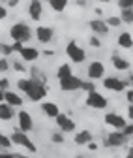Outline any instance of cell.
<instances>
[{"instance_id": "obj_1", "label": "cell", "mask_w": 133, "mask_h": 158, "mask_svg": "<svg viewBox=\"0 0 133 158\" xmlns=\"http://www.w3.org/2000/svg\"><path fill=\"white\" fill-rule=\"evenodd\" d=\"M10 36L13 42H21V44H26L30 42V38H32V28L25 23H15L10 27Z\"/></svg>"}, {"instance_id": "obj_2", "label": "cell", "mask_w": 133, "mask_h": 158, "mask_svg": "<svg viewBox=\"0 0 133 158\" xmlns=\"http://www.w3.org/2000/svg\"><path fill=\"white\" fill-rule=\"evenodd\" d=\"M66 55H68V58H69L73 64H81V62L86 60L84 49H83L81 45H77V42H75V40L68 42V45H66Z\"/></svg>"}, {"instance_id": "obj_3", "label": "cell", "mask_w": 133, "mask_h": 158, "mask_svg": "<svg viewBox=\"0 0 133 158\" xmlns=\"http://www.w3.org/2000/svg\"><path fill=\"white\" fill-rule=\"evenodd\" d=\"M10 137H11V143H13V145L25 147L28 152H37V147L30 141V137H28L26 132H23V130H13V134H11Z\"/></svg>"}, {"instance_id": "obj_4", "label": "cell", "mask_w": 133, "mask_h": 158, "mask_svg": "<svg viewBox=\"0 0 133 158\" xmlns=\"http://www.w3.org/2000/svg\"><path fill=\"white\" fill-rule=\"evenodd\" d=\"M30 102H43V98L47 96V87H45V81L41 79H34L32 77V89L30 92L26 94Z\"/></svg>"}, {"instance_id": "obj_5", "label": "cell", "mask_w": 133, "mask_h": 158, "mask_svg": "<svg viewBox=\"0 0 133 158\" xmlns=\"http://www.w3.org/2000/svg\"><path fill=\"white\" fill-rule=\"evenodd\" d=\"M107 104H109V100H107L103 94H100L98 90H92L86 96V106L92 107V109H105Z\"/></svg>"}, {"instance_id": "obj_6", "label": "cell", "mask_w": 133, "mask_h": 158, "mask_svg": "<svg viewBox=\"0 0 133 158\" xmlns=\"http://www.w3.org/2000/svg\"><path fill=\"white\" fill-rule=\"evenodd\" d=\"M60 89L64 92H73V90H81V85H83V79L77 77V75H68L64 79H60L58 81Z\"/></svg>"}, {"instance_id": "obj_7", "label": "cell", "mask_w": 133, "mask_h": 158, "mask_svg": "<svg viewBox=\"0 0 133 158\" xmlns=\"http://www.w3.org/2000/svg\"><path fill=\"white\" fill-rule=\"evenodd\" d=\"M127 85H129L127 81H122V79H118V77H115V75L103 77V87H105L107 90H111V92H122V90H126Z\"/></svg>"}, {"instance_id": "obj_8", "label": "cell", "mask_w": 133, "mask_h": 158, "mask_svg": "<svg viewBox=\"0 0 133 158\" xmlns=\"http://www.w3.org/2000/svg\"><path fill=\"white\" fill-rule=\"evenodd\" d=\"M126 141H127V135H126L122 130H115V132H111V134L107 135L105 145H107V147H112V149H118V147H122Z\"/></svg>"}, {"instance_id": "obj_9", "label": "cell", "mask_w": 133, "mask_h": 158, "mask_svg": "<svg viewBox=\"0 0 133 158\" xmlns=\"http://www.w3.org/2000/svg\"><path fill=\"white\" fill-rule=\"evenodd\" d=\"M103 75H105V64L101 60H92L88 64V79L98 81V79H103Z\"/></svg>"}, {"instance_id": "obj_10", "label": "cell", "mask_w": 133, "mask_h": 158, "mask_svg": "<svg viewBox=\"0 0 133 158\" xmlns=\"http://www.w3.org/2000/svg\"><path fill=\"white\" fill-rule=\"evenodd\" d=\"M54 121H56V126L60 128V132L64 134H69L75 130V121H71V117H68L66 113H58Z\"/></svg>"}, {"instance_id": "obj_11", "label": "cell", "mask_w": 133, "mask_h": 158, "mask_svg": "<svg viewBox=\"0 0 133 158\" xmlns=\"http://www.w3.org/2000/svg\"><path fill=\"white\" fill-rule=\"evenodd\" d=\"M17 118H19V130H23V132H30L32 128H34V118H32V115L28 113V111H25V109H21L17 113Z\"/></svg>"}, {"instance_id": "obj_12", "label": "cell", "mask_w": 133, "mask_h": 158, "mask_svg": "<svg viewBox=\"0 0 133 158\" xmlns=\"http://www.w3.org/2000/svg\"><path fill=\"white\" fill-rule=\"evenodd\" d=\"M54 38V30L51 27H45V25H40L36 28V40L40 44H51Z\"/></svg>"}, {"instance_id": "obj_13", "label": "cell", "mask_w": 133, "mask_h": 158, "mask_svg": "<svg viewBox=\"0 0 133 158\" xmlns=\"http://www.w3.org/2000/svg\"><path fill=\"white\" fill-rule=\"evenodd\" d=\"M103 121H105V124L112 126L115 130H124V126L127 124V121H126L122 115H118V113H107Z\"/></svg>"}, {"instance_id": "obj_14", "label": "cell", "mask_w": 133, "mask_h": 158, "mask_svg": "<svg viewBox=\"0 0 133 158\" xmlns=\"http://www.w3.org/2000/svg\"><path fill=\"white\" fill-rule=\"evenodd\" d=\"M88 27L96 36H107L109 30H111V27L107 25V21H103V19H92V21L88 23Z\"/></svg>"}, {"instance_id": "obj_15", "label": "cell", "mask_w": 133, "mask_h": 158, "mask_svg": "<svg viewBox=\"0 0 133 158\" xmlns=\"http://www.w3.org/2000/svg\"><path fill=\"white\" fill-rule=\"evenodd\" d=\"M28 15H30L32 21H40V19L43 17V2H41V0H30Z\"/></svg>"}, {"instance_id": "obj_16", "label": "cell", "mask_w": 133, "mask_h": 158, "mask_svg": "<svg viewBox=\"0 0 133 158\" xmlns=\"http://www.w3.org/2000/svg\"><path fill=\"white\" fill-rule=\"evenodd\" d=\"M19 56H21V60H25V62H34V60H37V56H40V51L36 47L25 45L21 51H19Z\"/></svg>"}, {"instance_id": "obj_17", "label": "cell", "mask_w": 133, "mask_h": 158, "mask_svg": "<svg viewBox=\"0 0 133 158\" xmlns=\"http://www.w3.org/2000/svg\"><path fill=\"white\" fill-rule=\"evenodd\" d=\"M111 62H112V66H115V70H118V72H126V70H129V60H126L124 56H120V55H116V53H112V56H111Z\"/></svg>"}, {"instance_id": "obj_18", "label": "cell", "mask_w": 133, "mask_h": 158, "mask_svg": "<svg viewBox=\"0 0 133 158\" xmlns=\"http://www.w3.org/2000/svg\"><path fill=\"white\" fill-rule=\"evenodd\" d=\"M41 111H43V115L49 117V118H56V115L60 113L58 106H56L54 102H41Z\"/></svg>"}, {"instance_id": "obj_19", "label": "cell", "mask_w": 133, "mask_h": 158, "mask_svg": "<svg viewBox=\"0 0 133 158\" xmlns=\"http://www.w3.org/2000/svg\"><path fill=\"white\" fill-rule=\"evenodd\" d=\"M4 102L13 107H19V106H23V98L13 90H4Z\"/></svg>"}, {"instance_id": "obj_20", "label": "cell", "mask_w": 133, "mask_h": 158, "mask_svg": "<svg viewBox=\"0 0 133 158\" xmlns=\"http://www.w3.org/2000/svg\"><path fill=\"white\" fill-rule=\"evenodd\" d=\"M73 141H75V145H88L92 141V132L90 130L77 132V134H75V137H73Z\"/></svg>"}, {"instance_id": "obj_21", "label": "cell", "mask_w": 133, "mask_h": 158, "mask_svg": "<svg viewBox=\"0 0 133 158\" xmlns=\"http://www.w3.org/2000/svg\"><path fill=\"white\" fill-rule=\"evenodd\" d=\"M13 115H15V107L13 106H10L6 102L0 104V121H10V118H13Z\"/></svg>"}, {"instance_id": "obj_22", "label": "cell", "mask_w": 133, "mask_h": 158, "mask_svg": "<svg viewBox=\"0 0 133 158\" xmlns=\"http://www.w3.org/2000/svg\"><path fill=\"white\" fill-rule=\"evenodd\" d=\"M118 45H120L122 49H131V47H133V36H131L129 32H122V34L118 36Z\"/></svg>"}, {"instance_id": "obj_23", "label": "cell", "mask_w": 133, "mask_h": 158, "mask_svg": "<svg viewBox=\"0 0 133 158\" xmlns=\"http://www.w3.org/2000/svg\"><path fill=\"white\" fill-rule=\"evenodd\" d=\"M47 2H49V6H51L53 11L62 13V11H66V8H68V4H69V0H47Z\"/></svg>"}, {"instance_id": "obj_24", "label": "cell", "mask_w": 133, "mask_h": 158, "mask_svg": "<svg viewBox=\"0 0 133 158\" xmlns=\"http://www.w3.org/2000/svg\"><path fill=\"white\" fill-rule=\"evenodd\" d=\"M17 89L23 90L25 94H28L30 89H32V77H23V79H19V81H17Z\"/></svg>"}, {"instance_id": "obj_25", "label": "cell", "mask_w": 133, "mask_h": 158, "mask_svg": "<svg viewBox=\"0 0 133 158\" xmlns=\"http://www.w3.org/2000/svg\"><path fill=\"white\" fill-rule=\"evenodd\" d=\"M68 75H73V70H71V64H62L58 66V70H56V77H58V81Z\"/></svg>"}, {"instance_id": "obj_26", "label": "cell", "mask_w": 133, "mask_h": 158, "mask_svg": "<svg viewBox=\"0 0 133 158\" xmlns=\"http://www.w3.org/2000/svg\"><path fill=\"white\" fill-rule=\"evenodd\" d=\"M120 19H122V23L133 25V8L131 10H120Z\"/></svg>"}, {"instance_id": "obj_27", "label": "cell", "mask_w": 133, "mask_h": 158, "mask_svg": "<svg viewBox=\"0 0 133 158\" xmlns=\"http://www.w3.org/2000/svg\"><path fill=\"white\" fill-rule=\"evenodd\" d=\"M11 145H13V143H11V137L0 132V149H10Z\"/></svg>"}, {"instance_id": "obj_28", "label": "cell", "mask_w": 133, "mask_h": 158, "mask_svg": "<svg viewBox=\"0 0 133 158\" xmlns=\"http://www.w3.org/2000/svg\"><path fill=\"white\" fill-rule=\"evenodd\" d=\"M13 53V45L6 44V42H0V55L2 56H10Z\"/></svg>"}, {"instance_id": "obj_29", "label": "cell", "mask_w": 133, "mask_h": 158, "mask_svg": "<svg viewBox=\"0 0 133 158\" xmlns=\"http://www.w3.org/2000/svg\"><path fill=\"white\" fill-rule=\"evenodd\" d=\"M107 25H109L111 28H118V27L122 25V19L116 17V15H111V17H107Z\"/></svg>"}, {"instance_id": "obj_30", "label": "cell", "mask_w": 133, "mask_h": 158, "mask_svg": "<svg viewBox=\"0 0 133 158\" xmlns=\"http://www.w3.org/2000/svg\"><path fill=\"white\" fill-rule=\"evenodd\" d=\"M88 44L94 47V49H100L101 47V40H100V36H96V34H92L90 38H88Z\"/></svg>"}, {"instance_id": "obj_31", "label": "cell", "mask_w": 133, "mask_h": 158, "mask_svg": "<svg viewBox=\"0 0 133 158\" xmlns=\"http://www.w3.org/2000/svg\"><path fill=\"white\" fill-rule=\"evenodd\" d=\"M64 132H54V134H51V141L53 143H64Z\"/></svg>"}, {"instance_id": "obj_32", "label": "cell", "mask_w": 133, "mask_h": 158, "mask_svg": "<svg viewBox=\"0 0 133 158\" xmlns=\"http://www.w3.org/2000/svg\"><path fill=\"white\" fill-rule=\"evenodd\" d=\"M81 90L92 92V90H96V85H94V81H92V79H90V81H83V85H81Z\"/></svg>"}, {"instance_id": "obj_33", "label": "cell", "mask_w": 133, "mask_h": 158, "mask_svg": "<svg viewBox=\"0 0 133 158\" xmlns=\"http://www.w3.org/2000/svg\"><path fill=\"white\" fill-rule=\"evenodd\" d=\"M118 8L120 10H131L133 8V0H118Z\"/></svg>"}, {"instance_id": "obj_34", "label": "cell", "mask_w": 133, "mask_h": 158, "mask_svg": "<svg viewBox=\"0 0 133 158\" xmlns=\"http://www.w3.org/2000/svg\"><path fill=\"white\" fill-rule=\"evenodd\" d=\"M8 70H10V62H8L6 56H2V58H0V73H2V72H8Z\"/></svg>"}, {"instance_id": "obj_35", "label": "cell", "mask_w": 133, "mask_h": 158, "mask_svg": "<svg viewBox=\"0 0 133 158\" xmlns=\"http://www.w3.org/2000/svg\"><path fill=\"white\" fill-rule=\"evenodd\" d=\"M8 89H10V81L6 77H2L0 79V90H8Z\"/></svg>"}, {"instance_id": "obj_36", "label": "cell", "mask_w": 133, "mask_h": 158, "mask_svg": "<svg viewBox=\"0 0 133 158\" xmlns=\"http://www.w3.org/2000/svg\"><path fill=\"white\" fill-rule=\"evenodd\" d=\"M122 132H124V134H126L127 137H129V135H133V123H131V124H126Z\"/></svg>"}, {"instance_id": "obj_37", "label": "cell", "mask_w": 133, "mask_h": 158, "mask_svg": "<svg viewBox=\"0 0 133 158\" xmlns=\"http://www.w3.org/2000/svg\"><path fill=\"white\" fill-rule=\"evenodd\" d=\"M8 17V8L0 4V21H4V19Z\"/></svg>"}, {"instance_id": "obj_38", "label": "cell", "mask_w": 133, "mask_h": 158, "mask_svg": "<svg viewBox=\"0 0 133 158\" xmlns=\"http://www.w3.org/2000/svg\"><path fill=\"white\" fill-rule=\"evenodd\" d=\"M11 45H13V53H19V51L25 47V44H21V42H13Z\"/></svg>"}, {"instance_id": "obj_39", "label": "cell", "mask_w": 133, "mask_h": 158, "mask_svg": "<svg viewBox=\"0 0 133 158\" xmlns=\"http://www.w3.org/2000/svg\"><path fill=\"white\" fill-rule=\"evenodd\" d=\"M126 100H127V104H133V87L129 90H126Z\"/></svg>"}, {"instance_id": "obj_40", "label": "cell", "mask_w": 133, "mask_h": 158, "mask_svg": "<svg viewBox=\"0 0 133 158\" xmlns=\"http://www.w3.org/2000/svg\"><path fill=\"white\" fill-rule=\"evenodd\" d=\"M127 118L133 123V104H129V106H127Z\"/></svg>"}, {"instance_id": "obj_41", "label": "cell", "mask_w": 133, "mask_h": 158, "mask_svg": "<svg viewBox=\"0 0 133 158\" xmlns=\"http://www.w3.org/2000/svg\"><path fill=\"white\" fill-rule=\"evenodd\" d=\"M13 70H17V72H25V66H23L21 62H13Z\"/></svg>"}, {"instance_id": "obj_42", "label": "cell", "mask_w": 133, "mask_h": 158, "mask_svg": "<svg viewBox=\"0 0 133 158\" xmlns=\"http://www.w3.org/2000/svg\"><path fill=\"white\" fill-rule=\"evenodd\" d=\"M0 158H15V154H11V152H0Z\"/></svg>"}, {"instance_id": "obj_43", "label": "cell", "mask_w": 133, "mask_h": 158, "mask_svg": "<svg viewBox=\"0 0 133 158\" xmlns=\"http://www.w3.org/2000/svg\"><path fill=\"white\" fill-rule=\"evenodd\" d=\"M8 6H10V8H15V6H19V0H8Z\"/></svg>"}, {"instance_id": "obj_44", "label": "cell", "mask_w": 133, "mask_h": 158, "mask_svg": "<svg viewBox=\"0 0 133 158\" xmlns=\"http://www.w3.org/2000/svg\"><path fill=\"white\" fill-rule=\"evenodd\" d=\"M88 147H90V151H96V149H98V145H96V143H92V141L88 143Z\"/></svg>"}, {"instance_id": "obj_45", "label": "cell", "mask_w": 133, "mask_h": 158, "mask_svg": "<svg viewBox=\"0 0 133 158\" xmlns=\"http://www.w3.org/2000/svg\"><path fill=\"white\" fill-rule=\"evenodd\" d=\"M126 158H133V147L127 151V154H126Z\"/></svg>"}, {"instance_id": "obj_46", "label": "cell", "mask_w": 133, "mask_h": 158, "mask_svg": "<svg viewBox=\"0 0 133 158\" xmlns=\"http://www.w3.org/2000/svg\"><path fill=\"white\" fill-rule=\"evenodd\" d=\"M75 4H77V6H86V2H84V0H77Z\"/></svg>"}, {"instance_id": "obj_47", "label": "cell", "mask_w": 133, "mask_h": 158, "mask_svg": "<svg viewBox=\"0 0 133 158\" xmlns=\"http://www.w3.org/2000/svg\"><path fill=\"white\" fill-rule=\"evenodd\" d=\"M4 102V90H0V104Z\"/></svg>"}, {"instance_id": "obj_48", "label": "cell", "mask_w": 133, "mask_h": 158, "mask_svg": "<svg viewBox=\"0 0 133 158\" xmlns=\"http://www.w3.org/2000/svg\"><path fill=\"white\" fill-rule=\"evenodd\" d=\"M127 83H129V85H131V87H133V73H131V75H129V79H127Z\"/></svg>"}, {"instance_id": "obj_49", "label": "cell", "mask_w": 133, "mask_h": 158, "mask_svg": "<svg viewBox=\"0 0 133 158\" xmlns=\"http://www.w3.org/2000/svg\"><path fill=\"white\" fill-rule=\"evenodd\" d=\"M96 2H101V4H107V2H111V0H96Z\"/></svg>"}, {"instance_id": "obj_50", "label": "cell", "mask_w": 133, "mask_h": 158, "mask_svg": "<svg viewBox=\"0 0 133 158\" xmlns=\"http://www.w3.org/2000/svg\"><path fill=\"white\" fill-rule=\"evenodd\" d=\"M15 158H28V156H25V154H17Z\"/></svg>"}, {"instance_id": "obj_51", "label": "cell", "mask_w": 133, "mask_h": 158, "mask_svg": "<svg viewBox=\"0 0 133 158\" xmlns=\"http://www.w3.org/2000/svg\"><path fill=\"white\" fill-rule=\"evenodd\" d=\"M77 158H86V156H77Z\"/></svg>"}]
</instances>
